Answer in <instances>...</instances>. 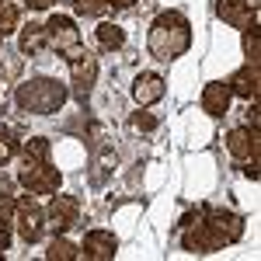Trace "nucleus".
I'll list each match as a JSON object with an SVG mask.
<instances>
[{
	"instance_id": "1",
	"label": "nucleus",
	"mask_w": 261,
	"mask_h": 261,
	"mask_svg": "<svg viewBox=\"0 0 261 261\" xmlns=\"http://www.w3.org/2000/svg\"><path fill=\"white\" fill-rule=\"evenodd\" d=\"M188 45H192V21L185 18L181 11L174 7H167L161 11L157 18L150 21V32H146V49H150V56L153 60H178L188 53Z\"/></svg>"
},
{
	"instance_id": "2",
	"label": "nucleus",
	"mask_w": 261,
	"mask_h": 261,
	"mask_svg": "<svg viewBox=\"0 0 261 261\" xmlns=\"http://www.w3.org/2000/svg\"><path fill=\"white\" fill-rule=\"evenodd\" d=\"M70 98V87L56 77H32L14 87V105L24 115H53Z\"/></svg>"
},
{
	"instance_id": "3",
	"label": "nucleus",
	"mask_w": 261,
	"mask_h": 261,
	"mask_svg": "<svg viewBox=\"0 0 261 261\" xmlns=\"http://www.w3.org/2000/svg\"><path fill=\"white\" fill-rule=\"evenodd\" d=\"M18 181L28 188V195H56L63 185V171L49 161H21Z\"/></svg>"
},
{
	"instance_id": "4",
	"label": "nucleus",
	"mask_w": 261,
	"mask_h": 261,
	"mask_svg": "<svg viewBox=\"0 0 261 261\" xmlns=\"http://www.w3.org/2000/svg\"><path fill=\"white\" fill-rule=\"evenodd\" d=\"M202 223L213 233L216 247H230L244 237V220L230 209H220V205H202Z\"/></svg>"
},
{
	"instance_id": "5",
	"label": "nucleus",
	"mask_w": 261,
	"mask_h": 261,
	"mask_svg": "<svg viewBox=\"0 0 261 261\" xmlns=\"http://www.w3.org/2000/svg\"><path fill=\"white\" fill-rule=\"evenodd\" d=\"M66 63H70V91H73V98L87 101L91 91H94V84H98V56L81 45V49H73L66 56Z\"/></svg>"
},
{
	"instance_id": "6",
	"label": "nucleus",
	"mask_w": 261,
	"mask_h": 261,
	"mask_svg": "<svg viewBox=\"0 0 261 261\" xmlns=\"http://www.w3.org/2000/svg\"><path fill=\"white\" fill-rule=\"evenodd\" d=\"M81 223V199L77 195H49V205H45V230H53V237L56 233H66V230H73Z\"/></svg>"
},
{
	"instance_id": "7",
	"label": "nucleus",
	"mask_w": 261,
	"mask_h": 261,
	"mask_svg": "<svg viewBox=\"0 0 261 261\" xmlns=\"http://www.w3.org/2000/svg\"><path fill=\"white\" fill-rule=\"evenodd\" d=\"M14 230L24 244H39L45 237V209L32 195H21L14 209Z\"/></svg>"
},
{
	"instance_id": "8",
	"label": "nucleus",
	"mask_w": 261,
	"mask_h": 261,
	"mask_svg": "<svg viewBox=\"0 0 261 261\" xmlns=\"http://www.w3.org/2000/svg\"><path fill=\"white\" fill-rule=\"evenodd\" d=\"M45 39H49V49H56L60 56H70L73 49H81V28L70 14H53L45 21Z\"/></svg>"
},
{
	"instance_id": "9",
	"label": "nucleus",
	"mask_w": 261,
	"mask_h": 261,
	"mask_svg": "<svg viewBox=\"0 0 261 261\" xmlns=\"http://www.w3.org/2000/svg\"><path fill=\"white\" fill-rule=\"evenodd\" d=\"M230 94L241 101H258L261 98V63H244L226 77Z\"/></svg>"
},
{
	"instance_id": "10",
	"label": "nucleus",
	"mask_w": 261,
	"mask_h": 261,
	"mask_svg": "<svg viewBox=\"0 0 261 261\" xmlns=\"http://www.w3.org/2000/svg\"><path fill=\"white\" fill-rule=\"evenodd\" d=\"M119 254V237L112 230H87L81 241V258L84 261H112Z\"/></svg>"
},
{
	"instance_id": "11",
	"label": "nucleus",
	"mask_w": 261,
	"mask_h": 261,
	"mask_svg": "<svg viewBox=\"0 0 261 261\" xmlns=\"http://www.w3.org/2000/svg\"><path fill=\"white\" fill-rule=\"evenodd\" d=\"M226 150L233 161H247V164H258V150H261V140H258V129L251 125H237L226 133Z\"/></svg>"
},
{
	"instance_id": "12",
	"label": "nucleus",
	"mask_w": 261,
	"mask_h": 261,
	"mask_svg": "<svg viewBox=\"0 0 261 261\" xmlns=\"http://www.w3.org/2000/svg\"><path fill=\"white\" fill-rule=\"evenodd\" d=\"M216 14L233 28H251L258 24V0H216Z\"/></svg>"
},
{
	"instance_id": "13",
	"label": "nucleus",
	"mask_w": 261,
	"mask_h": 261,
	"mask_svg": "<svg viewBox=\"0 0 261 261\" xmlns=\"http://www.w3.org/2000/svg\"><path fill=\"white\" fill-rule=\"evenodd\" d=\"M230 101H233V94H230L226 81H209L202 87V112L209 119H223L230 112Z\"/></svg>"
},
{
	"instance_id": "14",
	"label": "nucleus",
	"mask_w": 261,
	"mask_h": 261,
	"mask_svg": "<svg viewBox=\"0 0 261 261\" xmlns=\"http://www.w3.org/2000/svg\"><path fill=\"white\" fill-rule=\"evenodd\" d=\"M164 91H167V84H164L161 73H140V77L133 81V101H136L140 108L157 105V101L164 98Z\"/></svg>"
},
{
	"instance_id": "15",
	"label": "nucleus",
	"mask_w": 261,
	"mask_h": 261,
	"mask_svg": "<svg viewBox=\"0 0 261 261\" xmlns=\"http://www.w3.org/2000/svg\"><path fill=\"white\" fill-rule=\"evenodd\" d=\"M18 49L24 56H42L49 49V39H45V24L42 21H28L18 35Z\"/></svg>"
},
{
	"instance_id": "16",
	"label": "nucleus",
	"mask_w": 261,
	"mask_h": 261,
	"mask_svg": "<svg viewBox=\"0 0 261 261\" xmlns=\"http://www.w3.org/2000/svg\"><path fill=\"white\" fill-rule=\"evenodd\" d=\"M94 35H98V45L105 53H119L122 45H125V28L115 24V21H101L98 28H94Z\"/></svg>"
},
{
	"instance_id": "17",
	"label": "nucleus",
	"mask_w": 261,
	"mask_h": 261,
	"mask_svg": "<svg viewBox=\"0 0 261 261\" xmlns=\"http://www.w3.org/2000/svg\"><path fill=\"white\" fill-rule=\"evenodd\" d=\"M14 209H18V199L0 195V251H7L14 237Z\"/></svg>"
},
{
	"instance_id": "18",
	"label": "nucleus",
	"mask_w": 261,
	"mask_h": 261,
	"mask_svg": "<svg viewBox=\"0 0 261 261\" xmlns=\"http://www.w3.org/2000/svg\"><path fill=\"white\" fill-rule=\"evenodd\" d=\"M45 258H49V261H77V258H81V244L66 241V233H56V237L49 241Z\"/></svg>"
},
{
	"instance_id": "19",
	"label": "nucleus",
	"mask_w": 261,
	"mask_h": 261,
	"mask_svg": "<svg viewBox=\"0 0 261 261\" xmlns=\"http://www.w3.org/2000/svg\"><path fill=\"white\" fill-rule=\"evenodd\" d=\"M21 28V4L18 0H0V35H14Z\"/></svg>"
},
{
	"instance_id": "20",
	"label": "nucleus",
	"mask_w": 261,
	"mask_h": 261,
	"mask_svg": "<svg viewBox=\"0 0 261 261\" xmlns=\"http://www.w3.org/2000/svg\"><path fill=\"white\" fill-rule=\"evenodd\" d=\"M49 153H53V143L45 136H32L21 146V161H49Z\"/></svg>"
},
{
	"instance_id": "21",
	"label": "nucleus",
	"mask_w": 261,
	"mask_h": 261,
	"mask_svg": "<svg viewBox=\"0 0 261 261\" xmlns=\"http://www.w3.org/2000/svg\"><path fill=\"white\" fill-rule=\"evenodd\" d=\"M244 56H247V63H261V28L258 24L244 28Z\"/></svg>"
},
{
	"instance_id": "22",
	"label": "nucleus",
	"mask_w": 261,
	"mask_h": 261,
	"mask_svg": "<svg viewBox=\"0 0 261 261\" xmlns=\"http://www.w3.org/2000/svg\"><path fill=\"white\" fill-rule=\"evenodd\" d=\"M73 11L81 18H105L108 14V0H73Z\"/></svg>"
},
{
	"instance_id": "23",
	"label": "nucleus",
	"mask_w": 261,
	"mask_h": 261,
	"mask_svg": "<svg viewBox=\"0 0 261 261\" xmlns=\"http://www.w3.org/2000/svg\"><path fill=\"white\" fill-rule=\"evenodd\" d=\"M157 125H161V119H157V115H150V112H136V115H133V129H143V133H153Z\"/></svg>"
},
{
	"instance_id": "24",
	"label": "nucleus",
	"mask_w": 261,
	"mask_h": 261,
	"mask_svg": "<svg viewBox=\"0 0 261 261\" xmlns=\"http://www.w3.org/2000/svg\"><path fill=\"white\" fill-rule=\"evenodd\" d=\"M14 153H18V140H14L11 133H4V136H0V167L11 161Z\"/></svg>"
},
{
	"instance_id": "25",
	"label": "nucleus",
	"mask_w": 261,
	"mask_h": 261,
	"mask_svg": "<svg viewBox=\"0 0 261 261\" xmlns=\"http://www.w3.org/2000/svg\"><path fill=\"white\" fill-rule=\"evenodd\" d=\"M28 11H49V7H56V0H21Z\"/></svg>"
},
{
	"instance_id": "26",
	"label": "nucleus",
	"mask_w": 261,
	"mask_h": 261,
	"mask_svg": "<svg viewBox=\"0 0 261 261\" xmlns=\"http://www.w3.org/2000/svg\"><path fill=\"white\" fill-rule=\"evenodd\" d=\"M136 0H108V7H115V11H129Z\"/></svg>"
},
{
	"instance_id": "27",
	"label": "nucleus",
	"mask_w": 261,
	"mask_h": 261,
	"mask_svg": "<svg viewBox=\"0 0 261 261\" xmlns=\"http://www.w3.org/2000/svg\"><path fill=\"white\" fill-rule=\"evenodd\" d=\"M4 133H11V129H7V125H4V122H0V136H4Z\"/></svg>"
},
{
	"instance_id": "28",
	"label": "nucleus",
	"mask_w": 261,
	"mask_h": 261,
	"mask_svg": "<svg viewBox=\"0 0 261 261\" xmlns=\"http://www.w3.org/2000/svg\"><path fill=\"white\" fill-rule=\"evenodd\" d=\"M0 261H4V251H0Z\"/></svg>"
}]
</instances>
